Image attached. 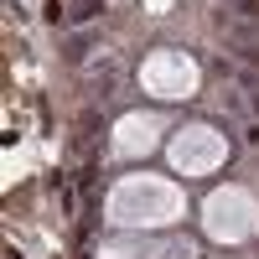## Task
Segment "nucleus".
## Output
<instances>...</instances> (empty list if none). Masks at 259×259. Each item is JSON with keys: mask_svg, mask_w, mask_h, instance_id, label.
<instances>
[{"mask_svg": "<svg viewBox=\"0 0 259 259\" xmlns=\"http://www.w3.org/2000/svg\"><path fill=\"white\" fill-rule=\"evenodd\" d=\"M223 11H233V16H249V21H259V0H218Z\"/></svg>", "mask_w": 259, "mask_h": 259, "instance_id": "4", "label": "nucleus"}, {"mask_svg": "<svg viewBox=\"0 0 259 259\" xmlns=\"http://www.w3.org/2000/svg\"><path fill=\"white\" fill-rule=\"evenodd\" d=\"M249 140H254V145H259V119H254V124H249Z\"/></svg>", "mask_w": 259, "mask_h": 259, "instance_id": "5", "label": "nucleus"}, {"mask_svg": "<svg viewBox=\"0 0 259 259\" xmlns=\"http://www.w3.org/2000/svg\"><path fill=\"white\" fill-rule=\"evenodd\" d=\"M212 26L223 31V41L239 57H249V62H259V21H249V16H233V11H212Z\"/></svg>", "mask_w": 259, "mask_h": 259, "instance_id": "1", "label": "nucleus"}, {"mask_svg": "<svg viewBox=\"0 0 259 259\" xmlns=\"http://www.w3.org/2000/svg\"><path fill=\"white\" fill-rule=\"evenodd\" d=\"M94 47H99V41L78 31V36L68 41V47H62V62H73V68H83V62H89V57H94Z\"/></svg>", "mask_w": 259, "mask_h": 259, "instance_id": "3", "label": "nucleus"}, {"mask_svg": "<svg viewBox=\"0 0 259 259\" xmlns=\"http://www.w3.org/2000/svg\"><path fill=\"white\" fill-rule=\"evenodd\" d=\"M104 6H109V0H68V26H83V21L104 16Z\"/></svg>", "mask_w": 259, "mask_h": 259, "instance_id": "2", "label": "nucleus"}]
</instances>
